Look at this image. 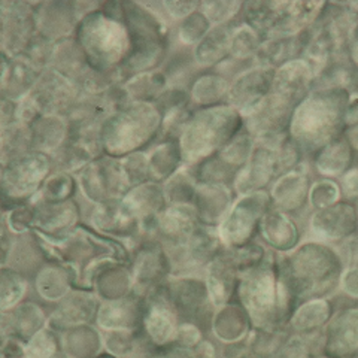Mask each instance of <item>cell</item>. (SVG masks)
<instances>
[{
	"label": "cell",
	"instance_id": "bcb514c9",
	"mask_svg": "<svg viewBox=\"0 0 358 358\" xmlns=\"http://www.w3.org/2000/svg\"><path fill=\"white\" fill-rule=\"evenodd\" d=\"M197 181L188 167H182L169 181L163 184L167 205H193Z\"/></svg>",
	"mask_w": 358,
	"mask_h": 358
},
{
	"label": "cell",
	"instance_id": "be15d7a7",
	"mask_svg": "<svg viewBox=\"0 0 358 358\" xmlns=\"http://www.w3.org/2000/svg\"><path fill=\"white\" fill-rule=\"evenodd\" d=\"M355 209H357V221H358V201H355ZM357 234H358V231H357Z\"/></svg>",
	"mask_w": 358,
	"mask_h": 358
},
{
	"label": "cell",
	"instance_id": "8fae6325",
	"mask_svg": "<svg viewBox=\"0 0 358 358\" xmlns=\"http://www.w3.org/2000/svg\"><path fill=\"white\" fill-rule=\"evenodd\" d=\"M133 293L148 297L172 276L171 260L164 246L152 238H143L130 257Z\"/></svg>",
	"mask_w": 358,
	"mask_h": 358
},
{
	"label": "cell",
	"instance_id": "f546056e",
	"mask_svg": "<svg viewBox=\"0 0 358 358\" xmlns=\"http://www.w3.org/2000/svg\"><path fill=\"white\" fill-rule=\"evenodd\" d=\"M234 203L233 187L227 185H199L193 206L201 224L220 227Z\"/></svg>",
	"mask_w": 358,
	"mask_h": 358
},
{
	"label": "cell",
	"instance_id": "52a82bcc",
	"mask_svg": "<svg viewBox=\"0 0 358 358\" xmlns=\"http://www.w3.org/2000/svg\"><path fill=\"white\" fill-rule=\"evenodd\" d=\"M52 171L50 155L31 151L2 164V194L13 208L30 203L47 182Z\"/></svg>",
	"mask_w": 358,
	"mask_h": 358
},
{
	"label": "cell",
	"instance_id": "cb8c5ba5",
	"mask_svg": "<svg viewBox=\"0 0 358 358\" xmlns=\"http://www.w3.org/2000/svg\"><path fill=\"white\" fill-rule=\"evenodd\" d=\"M322 346L333 358H343L358 351V306L336 310L322 334Z\"/></svg>",
	"mask_w": 358,
	"mask_h": 358
},
{
	"label": "cell",
	"instance_id": "ee69618b",
	"mask_svg": "<svg viewBox=\"0 0 358 358\" xmlns=\"http://www.w3.org/2000/svg\"><path fill=\"white\" fill-rule=\"evenodd\" d=\"M78 181L73 175L66 172H52L43 184L38 196L30 203H63L75 197Z\"/></svg>",
	"mask_w": 358,
	"mask_h": 358
},
{
	"label": "cell",
	"instance_id": "7c38bea8",
	"mask_svg": "<svg viewBox=\"0 0 358 358\" xmlns=\"http://www.w3.org/2000/svg\"><path fill=\"white\" fill-rule=\"evenodd\" d=\"M38 33L36 3L20 0L0 2V41L2 52L9 57H21L29 42Z\"/></svg>",
	"mask_w": 358,
	"mask_h": 358
},
{
	"label": "cell",
	"instance_id": "ba28073f",
	"mask_svg": "<svg viewBox=\"0 0 358 358\" xmlns=\"http://www.w3.org/2000/svg\"><path fill=\"white\" fill-rule=\"evenodd\" d=\"M163 288L181 324H194L201 331L212 329L215 306L212 303L203 278L171 276Z\"/></svg>",
	"mask_w": 358,
	"mask_h": 358
},
{
	"label": "cell",
	"instance_id": "277c9868",
	"mask_svg": "<svg viewBox=\"0 0 358 358\" xmlns=\"http://www.w3.org/2000/svg\"><path fill=\"white\" fill-rule=\"evenodd\" d=\"M162 114L154 103L129 102L103 121L100 131L103 155L122 159L134 152H147L159 142Z\"/></svg>",
	"mask_w": 358,
	"mask_h": 358
},
{
	"label": "cell",
	"instance_id": "db71d44e",
	"mask_svg": "<svg viewBox=\"0 0 358 358\" xmlns=\"http://www.w3.org/2000/svg\"><path fill=\"white\" fill-rule=\"evenodd\" d=\"M342 201V192L339 182L334 179L321 178L313 181L309 193V206L313 210L326 209Z\"/></svg>",
	"mask_w": 358,
	"mask_h": 358
},
{
	"label": "cell",
	"instance_id": "83f0119b",
	"mask_svg": "<svg viewBox=\"0 0 358 358\" xmlns=\"http://www.w3.org/2000/svg\"><path fill=\"white\" fill-rule=\"evenodd\" d=\"M259 234L262 241L275 252L288 254L297 248L300 229L294 218L275 208L268 209L260 222Z\"/></svg>",
	"mask_w": 358,
	"mask_h": 358
},
{
	"label": "cell",
	"instance_id": "11a10c76",
	"mask_svg": "<svg viewBox=\"0 0 358 358\" xmlns=\"http://www.w3.org/2000/svg\"><path fill=\"white\" fill-rule=\"evenodd\" d=\"M60 336L50 327H45L26 343V358H54L59 352Z\"/></svg>",
	"mask_w": 358,
	"mask_h": 358
},
{
	"label": "cell",
	"instance_id": "5b68a950",
	"mask_svg": "<svg viewBox=\"0 0 358 358\" xmlns=\"http://www.w3.org/2000/svg\"><path fill=\"white\" fill-rule=\"evenodd\" d=\"M243 127L241 112L229 103L194 109L179 138L184 166H194L217 154Z\"/></svg>",
	"mask_w": 358,
	"mask_h": 358
},
{
	"label": "cell",
	"instance_id": "30bf717a",
	"mask_svg": "<svg viewBox=\"0 0 358 358\" xmlns=\"http://www.w3.org/2000/svg\"><path fill=\"white\" fill-rule=\"evenodd\" d=\"M78 185L83 197L93 205L121 200L131 189L121 160L109 155H100L90 163L78 176Z\"/></svg>",
	"mask_w": 358,
	"mask_h": 358
},
{
	"label": "cell",
	"instance_id": "f35d334b",
	"mask_svg": "<svg viewBox=\"0 0 358 358\" xmlns=\"http://www.w3.org/2000/svg\"><path fill=\"white\" fill-rule=\"evenodd\" d=\"M242 22L250 26L263 41L272 38L282 15V2H245Z\"/></svg>",
	"mask_w": 358,
	"mask_h": 358
},
{
	"label": "cell",
	"instance_id": "f1b7e54d",
	"mask_svg": "<svg viewBox=\"0 0 358 358\" xmlns=\"http://www.w3.org/2000/svg\"><path fill=\"white\" fill-rule=\"evenodd\" d=\"M43 71L21 57H9L2 52V96L20 102L27 97L36 85Z\"/></svg>",
	"mask_w": 358,
	"mask_h": 358
},
{
	"label": "cell",
	"instance_id": "94428289",
	"mask_svg": "<svg viewBox=\"0 0 358 358\" xmlns=\"http://www.w3.org/2000/svg\"><path fill=\"white\" fill-rule=\"evenodd\" d=\"M348 55L351 62L358 67V24L355 26L351 39H350V45H348Z\"/></svg>",
	"mask_w": 358,
	"mask_h": 358
},
{
	"label": "cell",
	"instance_id": "44dd1931",
	"mask_svg": "<svg viewBox=\"0 0 358 358\" xmlns=\"http://www.w3.org/2000/svg\"><path fill=\"white\" fill-rule=\"evenodd\" d=\"M83 18L78 2L54 0V2L36 3L38 31L54 42L73 38Z\"/></svg>",
	"mask_w": 358,
	"mask_h": 358
},
{
	"label": "cell",
	"instance_id": "e0dca14e",
	"mask_svg": "<svg viewBox=\"0 0 358 358\" xmlns=\"http://www.w3.org/2000/svg\"><path fill=\"white\" fill-rule=\"evenodd\" d=\"M179 326H181V321L167 300L162 285L147 297L142 331L157 348H166V346L175 345Z\"/></svg>",
	"mask_w": 358,
	"mask_h": 358
},
{
	"label": "cell",
	"instance_id": "f5cc1de1",
	"mask_svg": "<svg viewBox=\"0 0 358 358\" xmlns=\"http://www.w3.org/2000/svg\"><path fill=\"white\" fill-rule=\"evenodd\" d=\"M57 43L59 42H54V41L48 39L47 36L41 35V33L38 31L36 35L33 36V39L29 42L24 52L21 54V59L27 60L30 64L38 67L39 71L48 69V67L51 66Z\"/></svg>",
	"mask_w": 358,
	"mask_h": 358
},
{
	"label": "cell",
	"instance_id": "836d02e7",
	"mask_svg": "<svg viewBox=\"0 0 358 358\" xmlns=\"http://www.w3.org/2000/svg\"><path fill=\"white\" fill-rule=\"evenodd\" d=\"M334 313L330 299H313L299 305L291 313L288 326L296 334L313 336L320 334L322 327L327 326Z\"/></svg>",
	"mask_w": 358,
	"mask_h": 358
},
{
	"label": "cell",
	"instance_id": "9f6ffc18",
	"mask_svg": "<svg viewBox=\"0 0 358 358\" xmlns=\"http://www.w3.org/2000/svg\"><path fill=\"white\" fill-rule=\"evenodd\" d=\"M121 166L126 173L130 187H138L151 181L150 179V162L147 152H134L127 157H122Z\"/></svg>",
	"mask_w": 358,
	"mask_h": 358
},
{
	"label": "cell",
	"instance_id": "91938a15",
	"mask_svg": "<svg viewBox=\"0 0 358 358\" xmlns=\"http://www.w3.org/2000/svg\"><path fill=\"white\" fill-rule=\"evenodd\" d=\"M341 285H342V289L346 296L354 299V300H358V267H346L345 268Z\"/></svg>",
	"mask_w": 358,
	"mask_h": 358
},
{
	"label": "cell",
	"instance_id": "6da1fadb",
	"mask_svg": "<svg viewBox=\"0 0 358 358\" xmlns=\"http://www.w3.org/2000/svg\"><path fill=\"white\" fill-rule=\"evenodd\" d=\"M345 263L333 246L309 241L279 259V273L291 310L313 299H329L341 285Z\"/></svg>",
	"mask_w": 358,
	"mask_h": 358
},
{
	"label": "cell",
	"instance_id": "9c48e42d",
	"mask_svg": "<svg viewBox=\"0 0 358 358\" xmlns=\"http://www.w3.org/2000/svg\"><path fill=\"white\" fill-rule=\"evenodd\" d=\"M268 209H272L268 192L241 196L218 227L222 245L234 250L252 243L255 234L259 233L260 222Z\"/></svg>",
	"mask_w": 358,
	"mask_h": 358
},
{
	"label": "cell",
	"instance_id": "d6986e66",
	"mask_svg": "<svg viewBox=\"0 0 358 358\" xmlns=\"http://www.w3.org/2000/svg\"><path fill=\"white\" fill-rule=\"evenodd\" d=\"M310 167V162H305L297 169L278 176L271 189H268L272 208L293 217L306 203H309V193L313 184Z\"/></svg>",
	"mask_w": 358,
	"mask_h": 358
},
{
	"label": "cell",
	"instance_id": "2e32d148",
	"mask_svg": "<svg viewBox=\"0 0 358 358\" xmlns=\"http://www.w3.org/2000/svg\"><path fill=\"white\" fill-rule=\"evenodd\" d=\"M35 210L33 231L48 243H60L78 227L81 208L75 200L63 203H30Z\"/></svg>",
	"mask_w": 358,
	"mask_h": 358
},
{
	"label": "cell",
	"instance_id": "7dc6e473",
	"mask_svg": "<svg viewBox=\"0 0 358 358\" xmlns=\"http://www.w3.org/2000/svg\"><path fill=\"white\" fill-rule=\"evenodd\" d=\"M255 147V139L252 134L246 130L245 127L234 136L226 147H224L221 151L217 154L221 157V159L230 164L233 169H236L241 172L245 164L248 163L250 157L254 151Z\"/></svg>",
	"mask_w": 358,
	"mask_h": 358
},
{
	"label": "cell",
	"instance_id": "ac0fdd59",
	"mask_svg": "<svg viewBox=\"0 0 358 358\" xmlns=\"http://www.w3.org/2000/svg\"><path fill=\"white\" fill-rule=\"evenodd\" d=\"M275 71L272 67L254 66L234 78L230 84L227 103L238 109L242 117L250 114L272 93Z\"/></svg>",
	"mask_w": 358,
	"mask_h": 358
},
{
	"label": "cell",
	"instance_id": "8992f818",
	"mask_svg": "<svg viewBox=\"0 0 358 358\" xmlns=\"http://www.w3.org/2000/svg\"><path fill=\"white\" fill-rule=\"evenodd\" d=\"M73 38L80 43L90 67L100 72L118 71L131 48L124 22L106 15L100 8L80 21Z\"/></svg>",
	"mask_w": 358,
	"mask_h": 358
},
{
	"label": "cell",
	"instance_id": "ab89813d",
	"mask_svg": "<svg viewBox=\"0 0 358 358\" xmlns=\"http://www.w3.org/2000/svg\"><path fill=\"white\" fill-rule=\"evenodd\" d=\"M59 336L64 354L72 358L96 357L100 346H102V338H100L99 331L90 324L71 327L59 333Z\"/></svg>",
	"mask_w": 358,
	"mask_h": 358
},
{
	"label": "cell",
	"instance_id": "ffe728a7",
	"mask_svg": "<svg viewBox=\"0 0 358 358\" xmlns=\"http://www.w3.org/2000/svg\"><path fill=\"white\" fill-rule=\"evenodd\" d=\"M205 273L209 296L215 308H222L234 301L242 271L233 250L224 246L215 259L208 264Z\"/></svg>",
	"mask_w": 358,
	"mask_h": 358
},
{
	"label": "cell",
	"instance_id": "484cf974",
	"mask_svg": "<svg viewBox=\"0 0 358 358\" xmlns=\"http://www.w3.org/2000/svg\"><path fill=\"white\" fill-rule=\"evenodd\" d=\"M121 208L127 215L141 222L142 236L151 224L167 208L163 184L148 181L138 187H133L130 192L121 199Z\"/></svg>",
	"mask_w": 358,
	"mask_h": 358
},
{
	"label": "cell",
	"instance_id": "f6af8a7d",
	"mask_svg": "<svg viewBox=\"0 0 358 358\" xmlns=\"http://www.w3.org/2000/svg\"><path fill=\"white\" fill-rule=\"evenodd\" d=\"M30 127L15 121L2 127V164L31 152Z\"/></svg>",
	"mask_w": 358,
	"mask_h": 358
},
{
	"label": "cell",
	"instance_id": "f907efd6",
	"mask_svg": "<svg viewBox=\"0 0 358 358\" xmlns=\"http://www.w3.org/2000/svg\"><path fill=\"white\" fill-rule=\"evenodd\" d=\"M210 29L212 24L208 21V18L201 14L200 10H196V13H193L189 17L179 21L175 33L176 42L184 45V47L196 48L199 42L208 35V31Z\"/></svg>",
	"mask_w": 358,
	"mask_h": 358
},
{
	"label": "cell",
	"instance_id": "c3c4849f",
	"mask_svg": "<svg viewBox=\"0 0 358 358\" xmlns=\"http://www.w3.org/2000/svg\"><path fill=\"white\" fill-rule=\"evenodd\" d=\"M262 43L263 39L259 33L246 26L241 20L238 27L233 31L230 57L236 60H255Z\"/></svg>",
	"mask_w": 358,
	"mask_h": 358
},
{
	"label": "cell",
	"instance_id": "b9f144b4",
	"mask_svg": "<svg viewBox=\"0 0 358 358\" xmlns=\"http://www.w3.org/2000/svg\"><path fill=\"white\" fill-rule=\"evenodd\" d=\"M50 67L76 83L78 78L88 69L90 64L80 43L75 38H71L57 43Z\"/></svg>",
	"mask_w": 358,
	"mask_h": 358
},
{
	"label": "cell",
	"instance_id": "d6a6232c",
	"mask_svg": "<svg viewBox=\"0 0 358 358\" xmlns=\"http://www.w3.org/2000/svg\"><path fill=\"white\" fill-rule=\"evenodd\" d=\"M252 329L254 326L248 313L238 301H231L226 306L218 308L212 320V331L227 345L246 341L252 333Z\"/></svg>",
	"mask_w": 358,
	"mask_h": 358
},
{
	"label": "cell",
	"instance_id": "d4e9b609",
	"mask_svg": "<svg viewBox=\"0 0 358 358\" xmlns=\"http://www.w3.org/2000/svg\"><path fill=\"white\" fill-rule=\"evenodd\" d=\"M50 251L43 241L35 231L10 236L8 254L3 259V266L14 268L22 276L38 275L42 268L50 264Z\"/></svg>",
	"mask_w": 358,
	"mask_h": 358
},
{
	"label": "cell",
	"instance_id": "1f68e13d",
	"mask_svg": "<svg viewBox=\"0 0 358 358\" xmlns=\"http://www.w3.org/2000/svg\"><path fill=\"white\" fill-rule=\"evenodd\" d=\"M238 24L239 21L234 20L227 22V24L214 26L208 31V35L199 42L194 48V55L201 69H214V67L230 57L233 31Z\"/></svg>",
	"mask_w": 358,
	"mask_h": 358
},
{
	"label": "cell",
	"instance_id": "e575fe53",
	"mask_svg": "<svg viewBox=\"0 0 358 358\" xmlns=\"http://www.w3.org/2000/svg\"><path fill=\"white\" fill-rule=\"evenodd\" d=\"M150 179L164 184L184 167V159L179 141H159L150 148Z\"/></svg>",
	"mask_w": 358,
	"mask_h": 358
},
{
	"label": "cell",
	"instance_id": "5bb4252c",
	"mask_svg": "<svg viewBox=\"0 0 358 358\" xmlns=\"http://www.w3.org/2000/svg\"><path fill=\"white\" fill-rule=\"evenodd\" d=\"M279 145L255 141V147L248 163L245 164L234 181V192L239 196H245L266 192L267 187H272L278 176L282 175L281 164H279Z\"/></svg>",
	"mask_w": 358,
	"mask_h": 358
},
{
	"label": "cell",
	"instance_id": "7402d4cb",
	"mask_svg": "<svg viewBox=\"0 0 358 358\" xmlns=\"http://www.w3.org/2000/svg\"><path fill=\"white\" fill-rule=\"evenodd\" d=\"M145 310L147 297L130 293L118 300L102 301L96 322L106 331H138L142 329Z\"/></svg>",
	"mask_w": 358,
	"mask_h": 358
},
{
	"label": "cell",
	"instance_id": "4fadbf2b",
	"mask_svg": "<svg viewBox=\"0 0 358 358\" xmlns=\"http://www.w3.org/2000/svg\"><path fill=\"white\" fill-rule=\"evenodd\" d=\"M29 97L42 115L67 118L80 100V92L69 78L48 67L39 76Z\"/></svg>",
	"mask_w": 358,
	"mask_h": 358
},
{
	"label": "cell",
	"instance_id": "7a4b0ae2",
	"mask_svg": "<svg viewBox=\"0 0 358 358\" xmlns=\"http://www.w3.org/2000/svg\"><path fill=\"white\" fill-rule=\"evenodd\" d=\"M350 99L351 92L345 88H322L312 90L297 105L291 120L289 136L308 162L345 133Z\"/></svg>",
	"mask_w": 358,
	"mask_h": 358
},
{
	"label": "cell",
	"instance_id": "603a6c76",
	"mask_svg": "<svg viewBox=\"0 0 358 358\" xmlns=\"http://www.w3.org/2000/svg\"><path fill=\"white\" fill-rule=\"evenodd\" d=\"M100 305L102 300L96 296L94 291L85 288L72 289L50 317L48 327L62 333L71 327L90 324L96 320Z\"/></svg>",
	"mask_w": 358,
	"mask_h": 358
},
{
	"label": "cell",
	"instance_id": "3957f363",
	"mask_svg": "<svg viewBox=\"0 0 358 358\" xmlns=\"http://www.w3.org/2000/svg\"><path fill=\"white\" fill-rule=\"evenodd\" d=\"M234 301L246 310L254 329L285 326L291 306L282 287L276 252H267L264 260L239 276Z\"/></svg>",
	"mask_w": 358,
	"mask_h": 358
},
{
	"label": "cell",
	"instance_id": "7bdbcfd3",
	"mask_svg": "<svg viewBox=\"0 0 358 358\" xmlns=\"http://www.w3.org/2000/svg\"><path fill=\"white\" fill-rule=\"evenodd\" d=\"M122 85H124L130 102L145 103H155V100L169 88L166 76L160 69L147 73H139L130 78Z\"/></svg>",
	"mask_w": 358,
	"mask_h": 358
},
{
	"label": "cell",
	"instance_id": "4316f807",
	"mask_svg": "<svg viewBox=\"0 0 358 358\" xmlns=\"http://www.w3.org/2000/svg\"><path fill=\"white\" fill-rule=\"evenodd\" d=\"M313 81L315 73L305 59L291 60L275 71L272 93L299 105L310 94Z\"/></svg>",
	"mask_w": 358,
	"mask_h": 358
},
{
	"label": "cell",
	"instance_id": "d590c367",
	"mask_svg": "<svg viewBox=\"0 0 358 358\" xmlns=\"http://www.w3.org/2000/svg\"><path fill=\"white\" fill-rule=\"evenodd\" d=\"M67 131H69L67 118L41 115L30 126L33 151L47 155L54 154L67 139Z\"/></svg>",
	"mask_w": 358,
	"mask_h": 358
},
{
	"label": "cell",
	"instance_id": "816d5d0a",
	"mask_svg": "<svg viewBox=\"0 0 358 358\" xmlns=\"http://www.w3.org/2000/svg\"><path fill=\"white\" fill-rule=\"evenodd\" d=\"M243 2H231V0H209V2H200L199 10L203 14L208 21L214 26L227 24L236 20L242 14Z\"/></svg>",
	"mask_w": 358,
	"mask_h": 358
},
{
	"label": "cell",
	"instance_id": "6125c7cd",
	"mask_svg": "<svg viewBox=\"0 0 358 358\" xmlns=\"http://www.w3.org/2000/svg\"><path fill=\"white\" fill-rule=\"evenodd\" d=\"M92 358H118V357H115V355H112V354H103V355H96V357H92Z\"/></svg>",
	"mask_w": 358,
	"mask_h": 358
},
{
	"label": "cell",
	"instance_id": "680465c9",
	"mask_svg": "<svg viewBox=\"0 0 358 358\" xmlns=\"http://www.w3.org/2000/svg\"><path fill=\"white\" fill-rule=\"evenodd\" d=\"M200 2H182V0H176V2H172V0H167V2H163L164 13L169 20L175 21H182L184 18L189 17L196 10H199Z\"/></svg>",
	"mask_w": 358,
	"mask_h": 358
},
{
	"label": "cell",
	"instance_id": "74e56055",
	"mask_svg": "<svg viewBox=\"0 0 358 358\" xmlns=\"http://www.w3.org/2000/svg\"><path fill=\"white\" fill-rule=\"evenodd\" d=\"M230 81L214 71L201 73L189 88L194 109L226 105L230 90Z\"/></svg>",
	"mask_w": 358,
	"mask_h": 358
},
{
	"label": "cell",
	"instance_id": "9a60e30c",
	"mask_svg": "<svg viewBox=\"0 0 358 358\" xmlns=\"http://www.w3.org/2000/svg\"><path fill=\"white\" fill-rule=\"evenodd\" d=\"M358 231L357 209L354 203L342 200L330 208L313 210L309 218L310 241L322 243H342Z\"/></svg>",
	"mask_w": 358,
	"mask_h": 358
},
{
	"label": "cell",
	"instance_id": "6f0895ef",
	"mask_svg": "<svg viewBox=\"0 0 358 358\" xmlns=\"http://www.w3.org/2000/svg\"><path fill=\"white\" fill-rule=\"evenodd\" d=\"M33 215H35V210L31 205H21L10 208L9 215H5L3 218L8 222L10 233L22 234L33 230Z\"/></svg>",
	"mask_w": 358,
	"mask_h": 358
},
{
	"label": "cell",
	"instance_id": "4dcf8cb0",
	"mask_svg": "<svg viewBox=\"0 0 358 358\" xmlns=\"http://www.w3.org/2000/svg\"><path fill=\"white\" fill-rule=\"evenodd\" d=\"M357 163V154L345 134L318 151L310 160L321 178L341 179Z\"/></svg>",
	"mask_w": 358,
	"mask_h": 358
},
{
	"label": "cell",
	"instance_id": "681fc988",
	"mask_svg": "<svg viewBox=\"0 0 358 358\" xmlns=\"http://www.w3.org/2000/svg\"><path fill=\"white\" fill-rule=\"evenodd\" d=\"M27 289V281L26 278L21 273H18L14 268H10L8 266L2 267V287H0V291H2V300H0V308H2V312H10L15 309L20 303L22 297L26 294Z\"/></svg>",
	"mask_w": 358,
	"mask_h": 358
},
{
	"label": "cell",
	"instance_id": "8d00e7d4",
	"mask_svg": "<svg viewBox=\"0 0 358 358\" xmlns=\"http://www.w3.org/2000/svg\"><path fill=\"white\" fill-rule=\"evenodd\" d=\"M73 282V272L60 263L47 264L35 279L38 294L47 301H62L72 291Z\"/></svg>",
	"mask_w": 358,
	"mask_h": 358
},
{
	"label": "cell",
	"instance_id": "60d3db41",
	"mask_svg": "<svg viewBox=\"0 0 358 358\" xmlns=\"http://www.w3.org/2000/svg\"><path fill=\"white\" fill-rule=\"evenodd\" d=\"M3 315L10 320V336L22 342H29L33 336L45 329V322H48L43 310L33 301L20 303L15 309L3 313Z\"/></svg>",
	"mask_w": 358,
	"mask_h": 358
}]
</instances>
